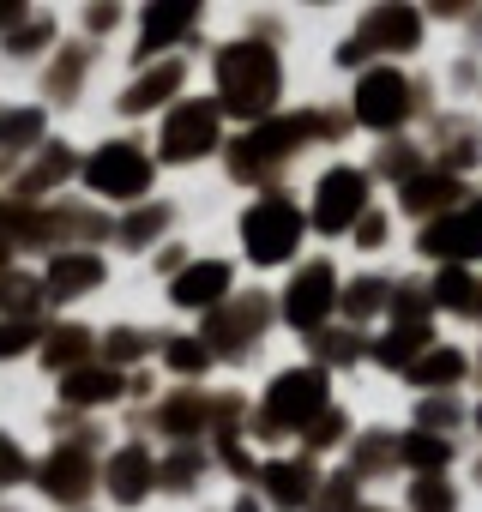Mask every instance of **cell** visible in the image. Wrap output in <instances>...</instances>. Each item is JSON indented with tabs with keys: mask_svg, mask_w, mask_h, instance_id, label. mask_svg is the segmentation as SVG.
Instances as JSON below:
<instances>
[{
	"mask_svg": "<svg viewBox=\"0 0 482 512\" xmlns=\"http://www.w3.org/2000/svg\"><path fill=\"white\" fill-rule=\"evenodd\" d=\"M296 247V211L284 199H266L248 211V253L254 260H284V253Z\"/></svg>",
	"mask_w": 482,
	"mask_h": 512,
	"instance_id": "1",
	"label": "cell"
},
{
	"mask_svg": "<svg viewBox=\"0 0 482 512\" xmlns=\"http://www.w3.org/2000/svg\"><path fill=\"white\" fill-rule=\"evenodd\" d=\"M223 85H229V103H235V109H260L266 91H272V61H266L260 49L223 55Z\"/></svg>",
	"mask_w": 482,
	"mask_h": 512,
	"instance_id": "2",
	"label": "cell"
},
{
	"mask_svg": "<svg viewBox=\"0 0 482 512\" xmlns=\"http://www.w3.org/2000/svg\"><path fill=\"white\" fill-rule=\"evenodd\" d=\"M91 187H97V193H115V199L139 193V187H145V157H139L133 145H109V151L91 163Z\"/></svg>",
	"mask_w": 482,
	"mask_h": 512,
	"instance_id": "3",
	"label": "cell"
},
{
	"mask_svg": "<svg viewBox=\"0 0 482 512\" xmlns=\"http://www.w3.org/2000/svg\"><path fill=\"white\" fill-rule=\"evenodd\" d=\"M356 211H362V175H350V169L326 175V187H320V223L338 229V223H350Z\"/></svg>",
	"mask_w": 482,
	"mask_h": 512,
	"instance_id": "4",
	"label": "cell"
},
{
	"mask_svg": "<svg viewBox=\"0 0 482 512\" xmlns=\"http://www.w3.org/2000/svg\"><path fill=\"white\" fill-rule=\"evenodd\" d=\"M356 109H362V121H368V127H386V121H398V115H404V85H398L392 73H374V79L362 85Z\"/></svg>",
	"mask_w": 482,
	"mask_h": 512,
	"instance_id": "5",
	"label": "cell"
},
{
	"mask_svg": "<svg viewBox=\"0 0 482 512\" xmlns=\"http://www.w3.org/2000/svg\"><path fill=\"white\" fill-rule=\"evenodd\" d=\"M163 145H169V157H199V151L211 145V109H205V103H193V109H181V115L169 121V133H163Z\"/></svg>",
	"mask_w": 482,
	"mask_h": 512,
	"instance_id": "6",
	"label": "cell"
},
{
	"mask_svg": "<svg viewBox=\"0 0 482 512\" xmlns=\"http://www.w3.org/2000/svg\"><path fill=\"white\" fill-rule=\"evenodd\" d=\"M308 410H320V374H290V380H278L272 416H278V422H296V416H308Z\"/></svg>",
	"mask_w": 482,
	"mask_h": 512,
	"instance_id": "7",
	"label": "cell"
},
{
	"mask_svg": "<svg viewBox=\"0 0 482 512\" xmlns=\"http://www.w3.org/2000/svg\"><path fill=\"white\" fill-rule=\"evenodd\" d=\"M326 302H332V278H326V266H314V272L296 284V296H290V320H296V326H314V320L326 314Z\"/></svg>",
	"mask_w": 482,
	"mask_h": 512,
	"instance_id": "8",
	"label": "cell"
},
{
	"mask_svg": "<svg viewBox=\"0 0 482 512\" xmlns=\"http://www.w3.org/2000/svg\"><path fill=\"white\" fill-rule=\"evenodd\" d=\"M223 284H229L223 266H193V272L175 284V296H181V302H211V296H223Z\"/></svg>",
	"mask_w": 482,
	"mask_h": 512,
	"instance_id": "9",
	"label": "cell"
},
{
	"mask_svg": "<svg viewBox=\"0 0 482 512\" xmlns=\"http://www.w3.org/2000/svg\"><path fill=\"white\" fill-rule=\"evenodd\" d=\"M97 278H103V266H97V260H55V272H49L55 296H73L79 284H97Z\"/></svg>",
	"mask_w": 482,
	"mask_h": 512,
	"instance_id": "10",
	"label": "cell"
},
{
	"mask_svg": "<svg viewBox=\"0 0 482 512\" xmlns=\"http://www.w3.org/2000/svg\"><path fill=\"white\" fill-rule=\"evenodd\" d=\"M115 392H121V380H115V374H73V380H67V398H79V404L115 398Z\"/></svg>",
	"mask_w": 482,
	"mask_h": 512,
	"instance_id": "11",
	"label": "cell"
},
{
	"mask_svg": "<svg viewBox=\"0 0 482 512\" xmlns=\"http://www.w3.org/2000/svg\"><path fill=\"white\" fill-rule=\"evenodd\" d=\"M37 127H43V115H37V109H7V115H0V145L37 139Z\"/></svg>",
	"mask_w": 482,
	"mask_h": 512,
	"instance_id": "12",
	"label": "cell"
},
{
	"mask_svg": "<svg viewBox=\"0 0 482 512\" xmlns=\"http://www.w3.org/2000/svg\"><path fill=\"white\" fill-rule=\"evenodd\" d=\"M139 488H145V458H139V452L115 458V494H121V500H139Z\"/></svg>",
	"mask_w": 482,
	"mask_h": 512,
	"instance_id": "13",
	"label": "cell"
},
{
	"mask_svg": "<svg viewBox=\"0 0 482 512\" xmlns=\"http://www.w3.org/2000/svg\"><path fill=\"white\" fill-rule=\"evenodd\" d=\"M49 488H55V494H79V488H85V464L61 452V458L49 464Z\"/></svg>",
	"mask_w": 482,
	"mask_h": 512,
	"instance_id": "14",
	"label": "cell"
},
{
	"mask_svg": "<svg viewBox=\"0 0 482 512\" xmlns=\"http://www.w3.org/2000/svg\"><path fill=\"white\" fill-rule=\"evenodd\" d=\"M272 494L278 500H302V470H272Z\"/></svg>",
	"mask_w": 482,
	"mask_h": 512,
	"instance_id": "15",
	"label": "cell"
},
{
	"mask_svg": "<svg viewBox=\"0 0 482 512\" xmlns=\"http://www.w3.org/2000/svg\"><path fill=\"white\" fill-rule=\"evenodd\" d=\"M13 476H25V458H19L7 440H0V482H13Z\"/></svg>",
	"mask_w": 482,
	"mask_h": 512,
	"instance_id": "16",
	"label": "cell"
},
{
	"mask_svg": "<svg viewBox=\"0 0 482 512\" xmlns=\"http://www.w3.org/2000/svg\"><path fill=\"white\" fill-rule=\"evenodd\" d=\"M31 338H25V326H0V356H19Z\"/></svg>",
	"mask_w": 482,
	"mask_h": 512,
	"instance_id": "17",
	"label": "cell"
},
{
	"mask_svg": "<svg viewBox=\"0 0 482 512\" xmlns=\"http://www.w3.org/2000/svg\"><path fill=\"white\" fill-rule=\"evenodd\" d=\"M7 19H19V7H0V25H7Z\"/></svg>",
	"mask_w": 482,
	"mask_h": 512,
	"instance_id": "18",
	"label": "cell"
},
{
	"mask_svg": "<svg viewBox=\"0 0 482 512\" xmlns=\"http://www.w3.org/2000/svg\"><path fill=\"white\" fill-rule=\"evenodd\" d=\"M0 260H7V247H0Z\"/></svg>",
	"mask_w": 482,
	"mask_h": 512,
	"instance_id": "19",
	"label": "cell"
}]
</instances>
